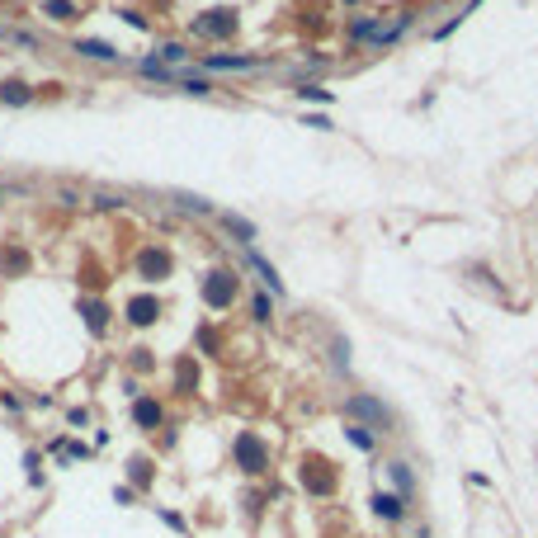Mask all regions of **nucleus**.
<instances>
[{
  "label": "nucleus",
  "instance_id": "nucleus-16",
  "mask_svg": "<svg viewBox=\"0 0 538 538\" xmlns=\"http://www.w3.org/2000/svg\"><path fill=\"white\" fill-rule=\"evenodd\" d=\"M392 487L401 491V496H411V468H406V463H392Z\"/></svg>",
  "mask_w": 538,
  "mask_h": 538
},
{
  "label": "nucleus",
  "instance_id": "nucleus-6",
  "mask_svg": "<svg viewBox=\"0 0 538 538\" xmlns=\"http://www.w3.org/2000/svg\"><path fill=\"white\" fill-rule=\"evenodd\" d=\"M378 33H382V15H359L349 24V38H354V43H368V48H373Z\"/></svg>",
  "mask_w": 538,
  "mask_h": 538
},
{
  "label": "nucleus",
  "instance_id": "nucleus-17",
  "mask_svg": "<svg viewBox=\"0 0 538 538\" xmlns=\"http://www.w3.org/2000/svg\"><path fill=\"white\" fill-rule=\"evenodd\" d=\"M43 10H48L52 19H76V5H71V0H48Z\"/></svg>",
  "mask_w": 538,
  "mask_h": 538
},
{
  "label": "nucleus",
  "instance_id": "nucleus-18",
  "mask_svg": "<svg viewBox=\"0 0 538 538\" xmlns=\"http://www.w3.org/2000/svg\"><path fill=\"white\" fill-rule=\"evenodd\" d=\"M156 420H161L156 401H137V425H156Z\"/></svg>",
  "mask_w": 538,
  "mask_h": 538
},
{
  "label": "nucleus",
  "instance_id": "nucleus-9",
  "mask_svg": "<svg viewBox=\"0 0 538 538\" xmlns=\"http://www.w3.org/2000/svg\"><path fill=\"white\" fill-rule=\"evenodd\" d=\"M161 312V302L156 298H137V302H127V321H137V326H151Z\"/></svg>",
  "mask_w": 538,
  "mask_h": 538
},
{
  "label": "nucleus",
  "instance_id": "nucleus-24",
  "mask_svg": "<svg viewBox=\"0 0 538 538\" xmlns=\"http://www.w3.org/2000/svg\"><path fill=\"white\" fill-rule=\"evenodd\" d=\"M473 10H482V0H468V5H463V19L473 15Z\"/></svg>",
  "mask_w": 538,
  "mask_h": 538
},
{
  "label": "nucleus",
  "instance_id": "nucleus-4",
  "mask_svg": "<svg viewBox=\"0 0 538 538\" xmlns=\"http://www.w3.org/2000/svg\"><path fill=\"white\" fill-rule=\"evenodd\" d=\"M137 274H142V279H151V284H156V279H165V274H170V255L156 251V246H151V251H142V260H137Z\"/></svg>",
  "mask_w": 538,
  "mask_h": 538
},
{
  "label": "nucleus",
  "instance_id": "nucleus-3",
  "mask_svg": "<svg viewBox=\"0 0 538 538\" xmlns=\"http://www.w3.org/2000/svg\"><path fill=\"white\" fill-rule=\"evenodd\" d=\"M237 463H241V468H246V473H265V444H260V439H255V434H241V439H237Z\"/></svg>",
  "mask_w": 538,
  "mask_h": 538
},
{
  "label": "nucleus",
  "instance_id": "nucleus-8",
  "mask_svg": "<svg viewBox=\"0 0 538 538\" xmlns=\"http://www.w3.org/2000/svg\"><path fill=\"white\" fill-rule=\"evenodd\" d=\"M373 515H378V520H401V515H406V510H401V496L378 491V496H373Z\"/></svg>",
  "mask_w": 538,
  "mask_h": 538
},
{
  "label": "nucleus",
  "instance_id": "nucleus-13",
  "mask_svg": "<svg viewBox=\"0 0 538 538\" xmlns=\"http://www.w3.org/2000/svg\"><path fill=\"white\" fill-rule=\"evenodd\" d=\"M76 52H80V57H95V62H113V57H118V52H113L109 43H99V38H95V43H90V38L76 43Z\"/></svg>",
  "mask_w": 538,
  "mask_h": 538
},
{
  "label": "nucleus",
  "instance_id": "nucleus-22",
  "mask_svg": "<svg viewBox=\"0 0 538 538\" xmlns=\"http://www.w3.org/2000/svg\"><path fill=\"white\" fill-rule=\"evenodd\" d=\"M180 204L189 208V213H208V199H194V194H180Z\"/></svg>",
  "mask_w": 538,
  "mask_h": 538
},
{
  "label": "nucleus",
  "instance_id": "nucleus-7",
  "mask_svg": "<svg viewBox=\"0 0 538 538\" xmlns=\"http://www.w3.org/2000/svg\"><path fill=\"white\" fill-rule=\"evenodd\" d=\"M251 66H260V57H204V71H251Z\"/></svg>",
  "mask_w": 538,
  "mask_h": 538
},
{
  "label": "nucleus",
  "instance_id": "nucleus-2",
  "mask_svg": "<svg viewBox=\"0 0 538 538\" xmlns=\"http://www.w3.org/2000/svg\"><path fill=\"white\" fill-rule=\"evenodd\" d=\"M194 33H199V38H232V33H237V15H232V10H213V15L194 19Z\"/></svg>",
  "mask_w": 538,
  "mask_h": 538
},
{
  "label": "nucleus",
  "instance_id": "nucleus-20",
  "mask_svg": "<svg viewBox=\"0 0 538 538\" xmlns=\"http://www.w3.org/2000/svg\"><path fill=\"white\" fill-rule=\"evenodd\" d=\"M0 99H5V104H10V99L24 104V99H29V85H0Z\"/></svg>",
  "mask_w": 538,
  "mask_h": 538
},
{
  "label": "nucleus",
  "instance_id": "nucleus-15",
  "mask_svg": "<svg viewBox=\"0 0 538 538\" xmlns=\"http://www.w3.org/2000/svg\"><path fill=\"white\" fill-rule=\"evenodd\" d=\"M345 434H349V444H354V449H364V453H373V444H378V439H373V434H368L364 425H349Z\"/></svg>",
  "mask_w": 538,
  "mask_h": 538
},
{
  "label": "nucleus",
  "instance_id": "nucleus-19",
  "mask_svg": "<svg viewBox=\"0 0 538 538\" xmlns=\"http://www.w3.org/2000/svg\"><path fill=\"white\" fill-rule=\"evenodd\" d=\"M80 312H85V321H90V331H104V307H99V302H85Z\"/></svg>",
  "mask_w": 538,
  "mask_h": 538
},
{
  "label": "nucleus",
  "instance_id": "nucleus-1",
  "mask_svg": "<svg viewBox=\"0 0 538 538\" xmlns=\"http://www.w3.org/2000/svg\"><path fill=\"white\" fill-rule=\"evenodd\" d=\"M232 298H237V279H232L227 269H213L204 279V302L208 307H227Z\"/></svg>",
  "mask_w": 538,
  "mask_h": 538
},
{
  "label": "nucleus",
  "instance_id": "nucleus-12",
  "mask_svg": "<svg viewBox=\"0 0 538 538\" xmlns=\"http://www.w3.org/2000/svg\"><path fill=\"white\" fill-rule=\"evenodd\" d=\"M321 463H307V473H302V482H307V487L317 491V496H326V491L335 487V477H326V473H317Z\"/></svg>",
  "mask_w": 538,
  "mask_h": 538
},
{
  "label": "nucleus",
  "instance_id": "nucleus-23",
  "mask_svg": "<svg viewBox=\"0 0 538 538\" xmlns=\"http://www.w3.org/2000/svg\"><path fill=\"white\" fill-rule=\"evenodd\" d=\"M251 312H255V321H269V298H265V293L251 302Z\"/></svg>",
  "mask_w": 538,
  "mask_h": 538
},
{
  "label": "nucleus",
  "instance_id": "nucleus-10",
  "mask_svg": "<svg viewBox=\"0 0 538 538\" xmlns=\"http://www.w3.org/2000/svg\"><path fill=\"white\" fill-rule=\"evenodd\" d=\"M251 269L260 274V284H265L269 293H284V284H279V274H274V265H269V260H265L260 251H251Z\"/></svg>",
  "mask_w": 538,
  "mask_h": 538
},
{
  "label": "nucleus",
  "instance_id": "nucleus-14",
  "mask_svg": "<svg viewBox=\"0 0 538 538\" xmlns=\"http://www.w3.org/2000/svg\"><path fill=\"white\" fill-rule=\"evenodd\" d=\"M184 57H189V52H184V43H161L156 48V62L165 66V62H184Z\"/></svg>",
  "mask_w": 538,
  "mask_h": 538
},
{
  "label": "nucleus",
  "instance_id": "nucleus-21",
  "mask_svg": "<svg viewBox=\"0 0 538 538\" xmlns=\"http://www.w3.org/2000/svg\"><path fill=\"white\" fill-rule=\"evenodd\" d=\"M302 99H317V104H331V90H321V85H298Z\"/></svg>",
  "mask_w": 538,
  "mask_h": 538
},
{
  "label": "nucleus",
  "instance_id": "nucleus-11",
  "mask_svg": "<svg viewBox=\"0 0 538 538\" xmlns=\"http://www.w3.org/2000/svg\"><path fill=\"white\" fill-rule=\"evenodd\" d=\"M222 227H227L232 237H241V241H246V246H251V241H255V227H251V222H246V218H237V213H222Z\"/></svg>",
  "mask_w": 538,
  "mask_h": 538
},
{
  "label": "nucleus",
  "instance_id": "nucleus-5",
  "mask_svg": "<svg viewBox=\"0 0 538 538\" xmlns=\"http://www.w3.org/2000/svg\"><path fill=\"white\" fill-rule=\"evenodd\" d=\"M349 415L373 420V425H387V420H392V415H387V406H382V401H373V396H354V401H349Z\"/></svg>",
  "mask_w": 538,
  "mask_h": 538
}]
</instances>
